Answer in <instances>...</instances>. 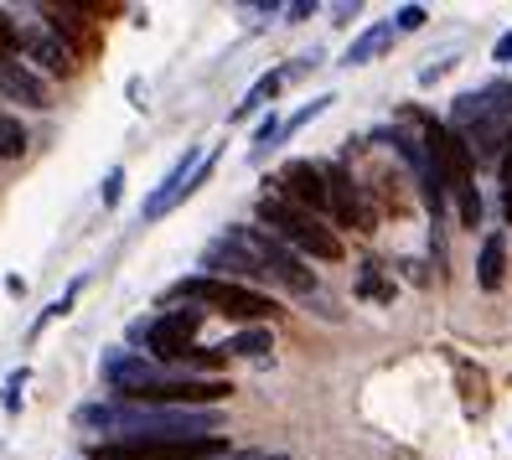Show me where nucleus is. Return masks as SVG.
I'll list each match as a JSON object with an SVG mask.
<instances>
[{"label": "nucleus", "instance_id": "nucleus-1", "mask_svg": "<svg viewBox=\"0 0 512 460\" xmlns=\"http://www.w3.org/2000/svg\"><path fill=\"white\" fill-rule=\"evenodd\" d=\"M78 429H94L104 440L125 445H182V440H213L223 429L218 409H150V404H83L73 414Z\"/></svg>", "mask_w": 512, "mask_h": 460}, {"label": "nucleus", "instance_id": "nucleus-2", "mask_svg": "<svg viewBox=\"0 0 512 460\" xmlns=\"http://www.w3.org/2000/svg\"><path fill=\"white\" fill-rule=\"evenodd\" d=\"M104 383L125 398V404H150V409H218L233 393L228 378L171 373V367L150 362L145 352H109L104 357Z\"/></svg>", "mask_w": 512, "mask_h": 460}, {"label": "nucleus", "instance_id": "nucleus-3", "mask_svg": "<svg viewBox=\"0 0 512 460\" xmlns=\"http://www.w3.org/2000/svg\"><path fill=\"white\" fill-rule=\"evenodd\" d=\"M197 305V311H213V316H228V321H244V326H264V321H275L280 316V305L275 295H264L254 285H233V280H218V274H187V280H176L161 305Z\"/></svg>", "mask_w": 512, "mask_h": 460}, {"label": "nucleus", "instance_id": "nucleus-4", "mask_svg": "<svg viewBox=\"0 0 512 460\" xmlns=\"http://www.w3.org/2000/svg\"><path fill=\"white\" fill-rule=\"evenodd\" d=\"M450 130H456L471 156H497V145L512 135V83H481L450 104Z\"/></svg>", "mask_w": 512, "mask_h": 460}, {"label": "nucleus", "instance_id": "nucleus-5", "mask_svg": "<svg viewBox=\"0 0 512 460\" xmlns=\"http://www.w3.org/2000/svg\"><path fill=\"white\" fill-rule=\"evenodd\" d=\"M425 150L430 161L445 181V192L456 197V212H461V228H481V192H476V156L471 145L450 130V125H435V119H425Z\"/></svg>", "mask_w": 512, "mask_h": 460}, {"label": "nucleus", "instance_id": "nucleus-6", "mask_svg": "<svg viewBox=\"0 0 512 460\" xmlns=\"http://www.w3.org/2000/svg\"><path fill=\"white\" fill-rule=\"evenodd\" d=\"M259 223H264V233H275L285 249L306 254V259H326V264L342 259V238L331 233L316 212L295 207V202H285V197H275V192L259 197Z\"/></svg>", "mask_w": 512, "mask_h": 460}, {"label": "nucleus", "instance_id": "nucleus-7", "mask_svg": "<svg viewBox=\"0 0 512 460\" xmlns=\"http://www.w3.org/2000/svg\"><path fill=\"white\" fill-rule=\"evenodd\" d=\"M218 161H223V150H218V145H213V150H202V145H187L182 156H176V166H171V171L161 176V187L145 197L140 218H145V223H161L166 212H176V207H182V202H187V197H192L197 187H207V176L218 171Z\"/></svg>", "mask_w": 512, "mask_h": 460}, {"label": "nucleus", "instance_id": "nucleus-8", "mask_svg": "<svg viewBox=\"0 0 512 460\" xmlns=\"http://www.w3.org/2000/svg\"><path fill=\"white\" fill-rule=\"evenodd\" d=\"M202 316H207V311H197V305H182V311H161L156 321L135 326V336L145 342L150 362H161V367H176V362H182V357H187V352L197 347Z\"/></svg>", "mask_w": 512, "mask_h": 460}, {"label": "nucleus", "instance_id": "nucleus-9", "mask_svg": "<svg viewBox=\"0 0 512 460\" xmlns=\"http://www.w3.org/2000/svg\"><path fill=\"white\" fill-rule=\"evenodd\" d=\"M238 238L254 249V259L264 264V274L275 285H285L290 295H311L316 290V274L306 269V259H300L295 249H285V243L275 238V233H264V228H238Z\"/></svg>", "mask_w": 512, "mask_h": 460}, {"label": "nucleus", "instance_id": "nucleus-10", "mask_svg": "<svg viewBox=\"0 0 512 460\" xmlns=\"http://www.w3.org/2000/svg\"><path fill=\"white\" fill-rule=\"evenodd\" d=\"M202 269H213L218 280H233V285H254V290H259V280H269L264 264L254 259V249L238 238V228H223L213 243H207V249H202Z\"/></svg>", "mask_w": 512, "mask_h": 460}, {"label": "nucleus", "instance_id": "nucleus-11", "mask_svg": "<svg viewBox=\"0 0 512 460\" xmlns=\"http://www.w3.org/2000/svg\"><path fill=\"white\" fill-rule=\"evenodd\" d=\"M228 445L213 440H182V445H125V440H99L88 445V460H218Z\"/></svg>", "mask_w": 512, "mask_h": 460}, {"label": "nucleus", "instance_id": "nucleus-12", "mask_svg": "<svg viewBox=\"0 0 512 460\" xmlns=\"http://www.w3.org/2000/svg\"><path fill=\"white\" fill-rule=\"evenodd\" d=\"M16 47L32 57V63H42L47 78H73V68H78V52H73L63 37H57L47 21H26L21 37H16Z\"/></svg>", "mask_w": 512, "mask_h": 460}, {"label": "nucleus", "instance_id": "nucleus-13", "mask_svg": "<svg viewBox=\"0 0 512 460\" xmlns=\"http://www.w3.org/2000/svg\"><path fill=\"white\" fill-rule=\"evenodd\" d=\"M275 197H285V202H295V207H306V212H331V202H326V176H321V166L316 161H290L275 181Z\"/></svg>", "mask_w": 512, "mask_h": 460}, {"label": "nucleus", "instance_id": "nucleus-14", "mask_svg": "<svg viewBox=\"0 0 512 460\" xmlns=\"http://www.w3.org/2000/svg\"><path fill=\"white\" fill-rule=\"evenodd\" d=\"M321 176H326V202H331V218H337L342 228L373 233V212H368L363 192H357V181L347 176V166H321Z\"/></svg>", "mask_w": 512, "mask_h": 460}, {"label": "nucleus", "instance_id": "nucleus-15", "mask_svg": "<svg viewBox=\"0 0 512 460\" xmlns=\"http://www.w3.org/2000/svg\"><path fill=\"white\" fill-rule=\"evenodd\" d=\"M0 99H6V104H26V109H42L47 104V83H42V73H32L26 63L0 57Z\"/></svg>", "mask_w": 512, "mask_h": 460}, {"label": "nucleus", "instance_id": "nucleus-16", "mask_svg": "<svg viewBox=\"0 0 512 460\" xmlns=\"http://www.w3.org/2000/svg\"><path fill=\"white\" fill-rule=\"evenodd\" d=\"M394 37H399V32H394V21H373L368 32H357L352 47L342 52V68H368L373 57H383L388 47H394Z\"/></svg>", "mask_w": 512, "mask_h": 460}, {"label": "nucleus", "instance_id": "nucleus-17", "mask_svg": "<svg viewBox=\"0 0 512 460\" xmlns=\"http://www.w3.org/2000/svg\"><path fill=\"white\" fill-rule=\"evenodd\" d=\"M285 83H290V68H269L264 78H254V83H249V94L238 99V109H233L228 119H233V125H244L249 114H259L264 104H275V94H280Z\"/></svg>", "mask_w": 512, "mask_h": 460}, {"label": "nucleus", "instance_id": "nucleus-18", "mask_svg": "<svg viewBox=\"0 0 512 460\" xmlns=\"http://www.w3.org/2000/svg\"><path fill=\"white\" fill-rule=\"evenodd\" d=\"M502 280H507V238L487 233L481 238V254H476V285L481 290H502Z\"/></svg>", "mask_w": 512, "mask_h": 460}, {"label": "nucleus", "instance_id": "nucleus-19", "mask_svg": "<svg viewBox=\"0 0 512 460\" xmlns=\"http://www.w3.org/2000/svg\"><path fill=\"white\" fill-rule=\"evenodd\" d=\"M269 352H275V336H269L264 326H244L238 336L223 342V357H269Z\"/></svg>", "mask_w": 512, "mask_h": 460}, {"label": "nucleus", "instance_id": "nucleus-20", "mask_svg": "<svg viewBox=\"0 0 512 460\" xmlns=\"http://www.w3.org/2000/svg\"><path fill=\"white\" fill-rule=\"evenodd\" d=\"M78 295H83V280H73V285L63 290V300H52V305H47V311H42V316H37L32 326H26V342H37V336H42V331H47L52 321H63V316L73 311V300H78Z\"/></svg>", "mask_w": 512, "mask_h": 460}, {"label": "nucleus", "instance_id": "nucleus-21", "mask_svg": "<svg viewBox=\"0 0 512 460\" xmlns=\"http://www.w3.org/2000/svg\"><path fill=\"white\" fill-rule=\"evenodd\" d=\"M357 295H363V300H394V285H388L383 274H378L373 259L363 264V274H357Z\"/></svg>", "mask_w": 512, "mask_h": 460}, {"label": "nucleus", "instance_id": "nucleus-22", "mask_svg": "<svg viewBox=\"0 0 512 460\" xmlns=\"http://www.w3.org/2000/svg\"><path fill=\"white\" fill-rule=\"evenodd\" d=\"M26 383H32V367H11L6 388H0V409H6V414H21V388Z\"/></svg>", "mask_w": 512, "mask_h": 460}, {"label": "nucleus", "instance_id": "nucleus-23", "mask_svg": "<svg viewBox=\"0 0 512 460\" xmlns=\"http://www.w3.org/2000/svg\"><path fill=\"white\" fill-rule=\"evenodd\" d=\"M21 150H26V130L16 125V119L0 114V161H16Z\"/></svg>", "mask_w": 512, "mask_h": 460}, {"label": "nucleus", "instance_id": "nucleus-24", "mask_svg": "<svg viewBox=\"0 0 512 460\" xmlns=\"http://www.w3.org/2000/svg\"><path fill=\"white\" fill-rule=\"evenodd\" d=\"M331 104H337V99H331V94H321V99H311V104H300V109H295V114L285 119V130H280V135H295V130H306L311 119H316V114H326Z\"/></svg>", "mask_w": 512, "mask_h": 460}, {"label": "nucleus", "instance_id": "nucleus-25", "mask_svg": "<svg viewBox=\"0 0 512 460\" xmlns=\"http://www.w3.org/2000/svg\"><path fill=\"white\" fill-rule=\"evenodd\" d=\"M119 197H125V166H109L104 171V187H99V202L104 207H119Z\"/></svg>", "mask_w": 512, "mask_h": 460}, {"label": "nucleus", "instance_id": "nucleus-26", "mask_svg": "<svg viewBox=\"0 0 512 460\" xmlns=\"http://www.w3.org/2000/svg\"><path fill=\"white\" fill-rule=\"evenodd\" d=\"M425 21H430L425 6H399V11H394V32H419Z\"/></svg>", "mask_w": 512, "mask_h": 460}, {"label": "nucleus", "instance_id": "nucleus-27", "mask_svg": "<svg viewBox=\"0 0 512 460\" xmlns=\"http://www.w3.org/2000/svg\"><path fill=\"white\" fill-rule=\"evenodd\" d=\"M306 16H316L311 0H295V6H285V21H290V26H295V21H306Z\"/></svg>", "mask_w": 512, "mask_h": 460}, {"label": "nucleus", "instance_id": "nucleus-28", "mask_svg": "<svg viewBox=\"0 0 512 460\" xmlns=\"http://www.w3.org/2000/svg\"><path fill=\"white\" fill-rule=\"evenodd\" d=\"M16 37H21V32H16V26H11L6 16H0V57H6V52L16 47Z\"/></svg>", "mask_w": 512, "mask_h": 460}, {"label": "nucleus", "instance_id": "nucleus-29", "mask_svg": "<svg viewBox=\"0 0 512 460\" xmlns=\"http://www.w3.org/2000/svg\"><path fill=\"white\" fill-rule=\"evenodd\" d=\"M450 73V57H440V63H430L425 73H419V83H435V78H445Z\"/></svg>", "mask_w": 512, "mask_h": 460}, {"label": "nucleus", "instance_id": "nucleus-30", "mask_svg": "<svg viewBox=\"0 0 512 460\" xmlns=\"http://www.w3.org/2000/svg\"><path fill=\"white\" fill-rule=\"evenodd\" d=\"M492 57H497V63H512V32H507V37H497V47H492Z\"/></svg>", "mask_w": 512, "mask_h": 460}, {"label": "nucleus", "instance_id": "nucleus-31", "mask_svg": "<svg viewBox=\"0 0 512 460\" xmlns=\"http://www.w3.org/2000/svg\"><path fill=\"white\" fill-rule=\"evenodd\" d=\"M223 460H290V455H269V450H244V455H223Z\"/></svg>", "mask_w": 512, "mask_h": 460}]
</instances>
